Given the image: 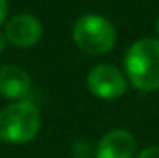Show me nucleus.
Masks as SVG:
<instances>
[{
  "mask_svg": "<svg viewBox=\"0 0 159 158\" xmlns=\"http://www.w3.org/2000/svg\"><path fill=\"white\" fill-rule=\"evenodd\" d=\"M86 87L97 99L115 100L127 92V78L119 68L102 63L88 71Z\"/></svg>",
  "mask_w": 159,
  "mask_h": 158,
  "instance_id": "obj_4",
  "label": "nucleus"
},
{
  "mask_svg": "<svg viewBox=\"0 0 159 158\" xmlns=\"http://www.w3.org/2000/svg\"><path fill=\"white\" fill-rule=\"evenodd\" d=\"M156 32H157V36H159V17L156 19Z\"/></svg>",
  "mask_w": 159,
  "mask_h": 158,
  "instance_id": "obj_12",
  "label": "nucleus"
},
{
  "mask_svg": "<svg viewBox=\"0 0 159 158\" xmlns=\"http://www.w3.org/2000/svg\"><path fill=\"white\" fill-rule=\"evenodd\" d=\"M7 44H9V41H7V37H5V32H2V31H0V53H2V51H5Z\"/></svg>",
  "mask_w": 159,
  "mask_h": 158,
  "instance_id": "obj_11",
  "label": "nucleus"
},
{
  "mask_svg": "<svg viewBox=\"0 0 159 158\" xmlns=\"http://www.w3.org/2000/svg\"><path fill=\"white\" fill-rule=\"evenodd\" d=\"M135 138L124 127L107 131L95 145V158H135Z\"/></svg>",
  "mask_w": 159,
  "mask_h": 158,
  "instance_id": "obj_5",
  "label": "nucleus"
},
{
  "mask_svg": "<svg viewBox=\"0 0 159 158\" xmlns=\"http://www.w3.org/2000/svg\"><path fill=\"white\" fill-rule=\"evenodd\" d=\"M75 44L86 55L102 56L112 51L117 41V31L108 19L97 14H85L71 29Z\"/></svg>",
  "mask_w": 159,
  "mask_h": 158,
  "instance_id": "obj_3",
  "label": "nucleus"
},
{
  "mask_svg": "<svg viewBox=\"0 0 159 158\" xmlns=\"http://www.w3.org/2000/svg\"><path fill=\"white\" fill-rule=\"evenodd\" d=\"M41 131V112L29 99L10 102L0 109V141L25 145L36 140Z\"/></svg>",
  "mask_w": 159,
  "mask_h": 158,
  "instance_id": "obj_2",
  "label": "nucleus"
},
{
  "mask_svg": "<svg viewBox=\"0 0 159 158\" xmlns=\"http://www.w3.org/2000/svg\"><path fill=\"white\" fill-rule=\"evenodd\" d=\"M124 71L137 90H159V39L142 37L132 43L124 56Z\"/></svg>",
  "mask_w": 159,
  "mask_h": 158,
  "instance_id": "obj_1",
  "label": "nucleus"
},
{
  "mask_svg": "<svg viewBox=\"0 0 159 158\" xmlns=\"http://www.w3.org/2000/svg\"><path fill=\"white\" fill-rule=\"evenodd\" d=\"M135 158H159V145L149 146V148H144L142 151H139Z\"/></svg>",
  "mask_w": 159,
  "mask_h": 158,
  "instance_id": "obj_9",
  "label": "nucleus"
},
{
  "mask_svg": "<svg viewBox=\"0 0 159 158\" xmlns=\"http://www.w3.org/2000/svg\"><path fill=\"white\" fill-rule=\"evenodd\" d=\"M32 89L29 73L20 66L3 65L0 66V95L10 102L27 99Z\"/></svg>",
  "mask_w": 159,
  "mask_h": 158,
  "instance_id": "obj_7",
  "label": "nucleus"
},
{
  "mask_svg": "<svg viewBox=\"0 0 159 158\" xmlns=\"http://www.w3.org/2000/svg\"><path fill=\"white\" fill-rule=\"evenodd\" d=\"M71 156L73 158H95V146L85 138H78L71 143Z\"/></svg>",
  "mask_w": 159,
  "mask_h": 158,
  "instance_id": "obj_8",
  "label": "nucleus"
},
{
  "mask_svg": "<svg viewBox=\"0 0 159 158\" xmlns=\"http://www.w3.org/2000/svg\"><path fill=\"white\" fill-rule=\"evenodd\" d=\"M7 16H9V2L0 0V24H3L7 21Z\"/></svg>",
  "mask_w": 159,
  "mask_h": 158,
  "instance_id": "obj_10",
  "label": "nucleus"
},
{
  "mask_svg": "<svg viewBox=\"0 0 159 158\" xmlns=\"http://www.w3.org/2000/svg\"><path fill=\"white\" fill-rule=\"evenodd\" d=\"M5 37L16 48H31L43 37V22L32 14H19L5 26Z\"/></svg>",
  "mask_w": 159,
  "mask_h": 158,
  "instance_id": "obj_6",
  "label": "nucleus"
}]
</instances>
